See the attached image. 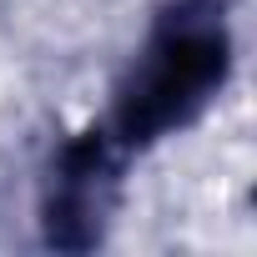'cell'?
<instances>
[{
	"mask_svg": "<svg viewBox=\"0 0 257 257\" xmlns=\"http://www.w3.org/2000/svg\"><path fill=\"white\" fill-rule=\"evenodd\" d=\"M232 71V31L222 0H172L157 16L147 46L126 66L96 142L121 167L152 142L197 121Z\"/></svg>",
	"mask_w": 257,
	"mask_h": 257,
	"instance_id": "1",
	"label": "cell"
}]
</instances>
